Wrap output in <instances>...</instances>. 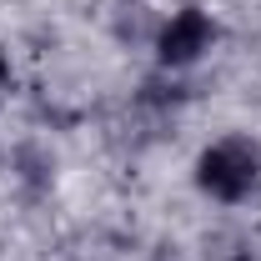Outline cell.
I'll list each match as a JSON object with an SVG mask.
<instances>
[{
  "label": "cell",
  "mask_w": 261,
  "mask_h": 261,
  "mask_svg": "<svg viewBox=\"0 0 261 261\" xmlns=\"http://www.w3.org/2000/svg\"><path fill=\"white\" fill-rule=\"evenodd\" d=\"M0 81H5V61H0Z\"/></svg>",
  "instance_id": "3"
},
{
  "label": "cell",
  "mask_w": 261,
  "mask_h": 261,
  "mask_svg": "<svg viewBox=\"0 0 261 261\" xmlns=\"http://www.w3.org/2000/svg\"><path fill=\"white\" fill-rule=\"evenodd\" d=\"M256 166H261L256 146H251L246 136H231V141H216V146L201 156L196 181L216 196V201H241V196L256 186Z\"/></svg>",
  "instance_id": "1"
},
{
  "label": "cell",
  "mask_w": 261,
  "mask_h": 261,
  "mask_svg": "<svg viewBox=\"0 0 261 261\" xmlns=\"http://www.w3.org/2000/svg\"><path fill=\"white\" fill-rule=\"evenodd\" d=\"M236 261H246V256H236Z\"/></svg>",
  "instance_id": "4"
},
{
  "label": "cell",
  "mask_w": 261,
  "mask_h": 261,
  "mask_svg": "<svg viewBox=\"0 0 261 261\" xmlns=\"http://www.w3.org/2000/svg\"><path fill=\"white\" fill-rule=\"evenodd\" d=\"M211 40H216L211 20H206L201 10H181V15L161 31V61L166 65H186V61H196Z\"/></svg>",
  "instance_id": "2"
}]
</instances>
